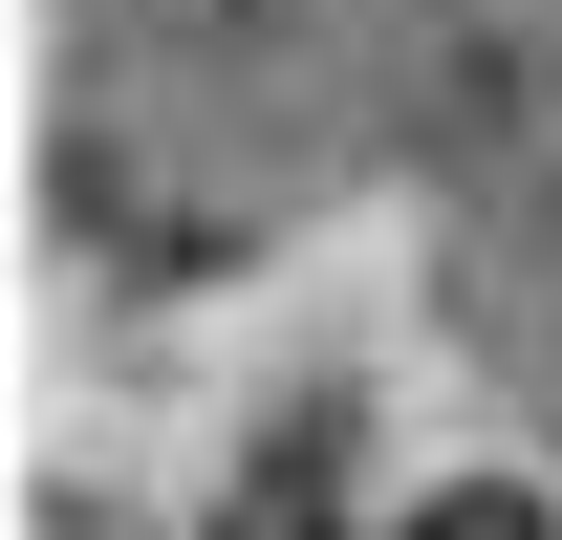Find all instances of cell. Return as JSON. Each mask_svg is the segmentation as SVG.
<instances>
[{"label": "cell", "mask_w": 562, "mask_h": 540, "mask_svg": "<svg viewBox=\"0 0 562 540\" xmlns=\"http://www.w3.org/2000/svg\"><path fill=\"white\" fill-rule=\"evenodd\" d=\"M390 540H562V519L519 497V475H476V497H432V519H390Z\"/></svg>", "instance_id": "1"}]
</instances>
